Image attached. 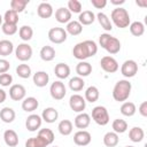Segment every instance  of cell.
Returning a JSON list of instances; mask_svg holds the SVG:
<instances>
[{"instance_id": "obj_1", "label": "cell", "mask_w": 147, "mask_h": 147, "mask_svg": "<svg viewBox=\"0 0 147 147\" xmlns=\"http://www.w3.org/2000/svg\"><path fill=\"white\" fill-rule=\"evenodd\" d=\"M98 53V45L93 40H84L76 44L72 48V55L79 61H85Z\"/></svg>"}, {"instance_id": "obj_2", "label": "cell", "mask_w": 147, "mask_h": 147, "mask_svg": "<svg viewBox=\"0 0 147 147\" xmlns=\"http://www.w3.org/2000/svg\"><path fill=\"white\" fill-rule=\"evenodd\" d=\"M132 85L127 79H121L118 80L114 88H113V98L117 102H124L127 100V98L131 94Z\"/></svg>"}, {"instance_id": "obj_3", "label": "cell", "mask_w": 147, "mask_h": 147, "mask_svg": "<svg viewBox=\"0 0 147 147\" xmlns=\"http://www.w3.org/2000/svg\"><path fill=\"white\" fill-rule=\"evenodd\" d=\"M110 22H113L119 29H125L131 23L129 11L123 7H116L115 9H113L110 14Z\"/></svg>"}, {"instance_id": "obj_4", "label": "cell", "mask_w": 147, "mask_h": 147, "mask_svg": "<svg viewBox=\"0 0 147 147\" xmlns=\"http://www.w3.org/2000/svg\"><path fill=\"white\" fill-rule=\"evenodd\" d=\"M92 119L98 124V125H101V126H105L109 123V113L107 110L106 107L103 106H96L92 109Z\"/></svg>"}, {"instance_id": "obj_5", "label": "cell", "mask_w": 147, "mask_h": 147, "mask_svg": "<svg viewBox=\"0 0 147 147\" xmlns=\"http://www.w3.org/2000/svg\"><path fill=\"white\" fill-rule=\"evenodd\" d=\"M68 38V33L63 28H52L48 31V39L53 42V44H62L67 40Z\"/></svg>"}, {"instance_id": "obj_6", "label": "cell", "mask_w": 147, "mask_h": 147, "mask_svg": "<svg viewBox=\"0 0 147 147\" xmlns=\"http://www.w3.org/2000/svg\"><path fill=\"white\" fill-rule=\"evenodd\" d=\"M15 55H16L17 60H20L22 62H26L32 56V47L28 42L18 44V46L15 49Z\"/></svg>"}, {"instance_id": "obj_7", "label": "cell", "mask_w": 147, "mask_h": 147, "mask_svg": "<svg viewBox=\"0 0 147 147\" xmlns=\"http://www.w3.org/2000/svg\"><path fill=\"white\" fill-rule=\"evenodd\" d=\"M49 93H51V96L54 100L60 101L65 96L67 88H65L64 84L61 80H55L54 83H52V85L49 87Z\"/></svg>"}, {"instance_id": "obj_8", "label": "cell", "mask_w": 147, "mask_h": 147, "mask_svg": "<svg viewBox=\"0 0 147 147\" xmlns=\"http://www.w3.org/2000/svg\"><path fill=\"white\" fill-rule=\"evenodd\" d=\"M100 67L103 71L108 72V74H114L118 70L119 65H118V62L116 61L115 57L110 56V55H106L101 59L100 61Z\"/></svg>"}, {"instance_id": "obj_9", "label": "cell", "mask_w": 147, "mask_h": 147, "mask_svg": "<svg viewBox=\"0 0 147 147\" xmlns=\"http://www.w3.org/2000/svg\"><path fill=\"white\" fill-rule=\"evenodd\" d=\"M137 72H138V63L134 60H126L123 62L121 67V74L125 78L134 77Z\"/></svg>"}, {"instance_id": "obj_10", "label": "cell", "mask_w": 147, "mask_h": 147, "mask_svg": "<svg viewBox=\"0 0 147 147\" xmlns=\"http://www.w3.org/2000/svg\"><path fill=\"white\" fill-rule=\"evenodd\" d=\"M69 106L75 113H83L86 108V101L80 94H72L69 99Z\"/></svg>"}, {"instance_id": "obj_11", "label": "cell", "mask_w": 147, "mask_h": 147, "mask_svg": "<svg viewBox=\"0 0 147 147\" xmlns=\"http://www.w3.org/2000/svg\"><path fill=\"white\" fill-rule=\"evenodd\" d=\"M92 140L91 133L86 130H79L74 134V142L79 147L87 146Z\"/></svg>"}, {"instance_id": "obj_12", "label": "cell", "mask_w": 147, "mask_h": 147, "mask_svg": "<svg viewBox=\"0 0 147 147\" xmlns=\"http://www.w3.org/2000/svg\"><path fill=\"white\" fill-rule=\"evenodd\" d=\"M41 123H42V119H41V116L37 115V114H31L26 117L25 119V127L28 131L30 132H34L37 131L38 129H40L41 126Z\"/></svg>"}, {"instance_id": "obj_13", "label": "cell", "mask_w": 147, "mask_h": 147, "mask_svg": "<svg viewBox=\"0 0 147 147\" xmlns=\"http://www.w3.org/2000/svg\"><path fill=\"white\" fill-rule=\"evenodd\" d=\"M26 90L21 84H14L9 88V98L14 101H21L25 98Z\"/></svg>"}, {"instance_id": "obj_14", "label": "cell", "mask_w": 147, "mask_h": 147, "mask_svg": "<svg viewBox=\"0 0 147 147\" xmlns=\"http://www.w3.org/2000/svg\"><path fill=\"white\" fill-rule=\"evenodd\" d=\"M91 123V116L87 113H79L75 119H74V125L79 129V130H85Z\"/></svg>"}, {"instance_id": "obj_15", "label": "cell", "mask_w": 147, "mask_h": 147, "mask_svg": "<svg viewBox=\"0 0 147 147\" xmlns=\"http://www.w3.org/2000/svg\"><path fill=\"white\" fill-rule=\"evenodd\" d=\"M32 79H33V84L37 87H45L49 82V76L46 71L40 70V71H37L36 74H33Z\"/></svg>"}, {"instance_id": "obj_16", "label": "cell", "mask_w": 147, "mask_h": 147, "mask_svg": "<svg viewBox=\"0 0 147 147\" xmlns=\"http://www.w3.org/2000/svg\"><path fill=\"white\" fill-rule=\"evenodd\" d=\"M55 20L61 24L69 23L71 21V13L68 10L67 7H60L55 11Z\"/></svg>"}, {"instance_id": "obj_17", "label": "cell", "mask_w": 147, "mask_h": 147, "mask_svg": "<svg viewBox=\"0 0 147 147\" xmlns=\"http://www.w3.org/2000/svg\"><path fill=\"white\" fill-rule=\"evenodd\" d=\"M59 118V111L53 108V107H47L42 110V114H41V119L45 121L46 123H54L56 119Z\"/></svg>"}, {"instance_id": "obj_18", "label": "cell", "mask_w": 147, "mask_h": 147, "mask_svg": "<svg viewBox=\"0 0 147 147\" xmlns=\"http://www.w3.org/2000/svg\"><path fill=\"white\" fill-rule=\"evenodd\" d=\"M3 140H5L7 146L16 147L18 145V134L16 133V131H14L11 129H8L3 132Z\"/></svg>"}, {"instance_id": "obj_19", "label": "cell", "mask_w": 147, "mask_h": 147, "mask_svg": "<svg viewBox=\"0 0 147 147\" xmlns=\"http://www.w3.org/2000/svg\"><path fill=\"white\" fill-rule=\"evenodd\" d=\"M39 107V101L34 96L24 98L22 101V109L26 113H32Z\"/></svg>"}, {"instance_id": "obj_20", "label": "cell", "mask_w": 147, "mask_h": 147, "mask_svg": "<svg viewBox=\"0 0 147 147\" xmlns=\"http://www.w3.org/2000/svg\"><path fill=\"white\" fill-rule=\"evenodd\" d=\"M54 74L59 79H65L70 75V67L67 63L60 62L54 68Z\"/></svg>"}, {"instance_id": "obj_21", "label": "cell", "mask_w": 147, "mask_h": 147, "mask_svg": "<svg viewBox=\"0 0 147 147\" xmlns=\"http://www.w3.org/2000/svg\"><path fill=\"white\" fill-rule=\"evenodd\" d=\"M76 72L79 77H87L92 72V64L86 61H79L76 65Z\"/></svg>"}, {"instance_id": "obj_22", "label": "cell", "mask_w": 147, "mask_h": 147, "mask_svg": "<svg viewBox=\"0 0 147 147\" xmlns=\"http://www.w3.org/2000/svg\"><path fill=\"white\" fill-rule=\"evenodd\" d=\"M37 14L41 18H49L53 15V7L48 2H41L39 3L37 8Z\"/></svg>"}, {"instance_id": "obj_23", "label": "cell", "mask_w": 147, "mask_h": 147, "mask_svg": "<svg viewBox=\"0 0 147 147\" xmlns=\"http://www.w3.org/2000/svg\"><path fill=\"white\" fill-rule=\"evenodd\" d=\"M95 21V14L92 10H83L78 16V22L82 25H90Z\"/></svg>"}, {"instance_id": "obj_24", "label": "cell", "mask_w": 147, "mask_h": 147, "mask_svg": "<svg viewBox=\"0 0 147 147\" xmlns=\"http://www.w3.org/2000/svg\"><path fill=\"white\" fill-rule=\"evenodd\" d=\"M99 96H100L99 88H98L96 86H93V85H92V86H88V87L86 88V91H85V95H84V99H85V101L93 103V102L98 101Z\"/></svg>"}, {"instance_id": "obj_25", "label": "cell", "mask_w": 147, "mask_h": 147, "mask_svg": "<svg viewBox=\"0 0 147 147\" xmlns=\"http://www.w3.org/2000/svg\"><path fill=\"white\" fill-rule=\"evenodd\" d=\"M119 142L118 134L115 133L114 131H109L103 136V145L106 147H115Z\"/></svg>"}, {"instance_id": "obj_26", "label": "cell", "mask_w": 147, "mask_h": 147, "mask_svg": "<svg viewBox=\"0 0 147 147\" xmlns=\"http://www.w3.org/2000/svg\"><path fill=\"white\" fill-rule=\"evenodd\" d=\"M16 117L15 110L10 107H3L0 110V119L3 123H11Z\"/></svg>"}, {"instance_id": "obj_27", "label": "cell", "mask_w": 147, "mask_h": 147, "mask_svg": "<svg viewBox=\"0 0 147 147\" xmlns=\"http://www.w3.org/2000/svg\"><path fill=\"white\" fill-rule=\"evenodd\" d=\"M105 49L109 53V54H117L121 51V41L116 38V37H110V39L108 40Z\"/></svg>"}, {"instance_id": "obj_28", "label": "cell", "mask_w": 147, "mask_h": 147, "mask_svg": "<svg viewBox=\"0 0 147 147\" xmlns=\"http://www.w3.org/2000/svg\"><path fill=\"white\" fill-rule=\"evenodd\" d=\"M39 55H40L42 61L49 62V61L54 60V57H55V49H54V47L46 45V46L41 47V49L39 52Z\"/></svg>"}, {"instance_id": "obj_29", "label": "cell", "mask_w": 147, "mask_h": 147, "mask_svg": "<svg viewBox=\"0 0 147 147\" xmlns=\"http://www.w3.org/2000/svg\"><path fill=\"white\" fill-rule=\"evenodd\" d=\"M145 137V132L140 126H133L129 131V138L132 142H140Z\"/></svg>"}, {"instance_id": "obj_30", "label": "cell", "mask_w": 147, "mask_h": 147, "mask_svg": "<svg viewBox=\"0 0 147 147\" xmlns=\"http://www.w3.org/2000/svg\"><path fill=\"white\" fill-rule=\"evenodd\" d=\"M64 30L67 31V33L71 36H78L83 31V25L78 21H70L69 23H67V26Z\"/></svg>"}, {"instance_id": "obj_31", "label": "cell", "mask_w": 147, "mask_h": 147, "mask_svg": "<svg viewBox=\"0 0 147 147\" xmlns=\"http://www.w3.org/2000/svg\"><path fill=\"white\" fill-rule=\"evenodd\" d=\"M57 130L59 132L62 134V136H69L72 133V130H74V124L69 119H62L59 125H57Z\"/></svg>"}, {"instance_id": "obj_32", "label": "cell", "mask_w": 147, "mask_h": 147, "mask_svg": "<svg viewBox=\"0 0 147 147\" xmlns=\"http://www.w3.org/2000/svg\"><path fill=\"white\" fill-rule=\"evenodd\" d=\"M121 114L123 116H126V117H131L136 114L137 111V108H136V105L133 102H130V101H124L123 105L121 106V109H119Z\"/></svg>"}, {"instance_id": "obj_33", "label": "cell", "mask_w": 147, "mask_h": 147, "mask_svg": "<svg viewBox=\"0 0 147 147\" xmlns=\"http://www.w3.org/2000/svg\"><path fill=\"white\" fill-rule=\"evenodd\" d=\"M95 17H96L99 24L101 25V28L103 30H106V31H111L113 30V24L110 22V18L105 13H98Z\"/></svg>"}, {"instance_id": "obj_34", "label": "cell", "mask_w": 147, "mask_h": 147, "mask_svg": "<svg viewBox=\"0 0 147 147\" xmlns=\"http://www.w3.org/2000/svg\"><path fill=\"white\" fill-rule=\"evenodd\" d=\"M14 51V45L10 40L2 39L0 40V56H8L13 53Z\"/></svg>"}, {"instance_id": "obj_35", "label": "cell", "mask_w": 147, "mask_h": 147, "mask_svg": "<svg viewBox=\"0 0 147 147\" xmlns=\"http://www.w3.org/2000/svg\"><path fill=\"white\" fill-rule=\"evenodd\" d=\"M84 86H85V82H84V79H83L82 77H79V76L72 77V78H70V80H69V87H70V90L74 91V92H79V91H82V90L84 88Z\"/></svg>"}, {"instance_id": "obj_36", "label": "cell", "mask_w": 147, "mask_h": 147, "mask_svg": "<svg viewBox=\"0 0 147 147\" xmlns=\"http://www.w3.org/2000/svg\"><path fill=\"white\" fill-rule=\"evenodd\" d=\"M129 29H130L131 34L134 36V37H140V36H142L145 33V25L139 21L130 23Z\"/></svg>"}, {"instance_id": "obj_37", "label": "cell", "mask_w": 147, "mask_h": 147, "mask_svg": "<svg viewBox=\"0 0 147 147\" xmlns=\"http://www.w3.org/2000/svg\"><path fill=\"white\" fill-rule=\"evenodd\" d=\"M18 36L23 41H29L33 37V29L30 25H22L18 29Z\"/></svg>"}, {"instance_id": "obj_38", "label": "cell", "mask_w": 147, "mask_h": 147, "mask_svg": "<svg viewBox=\"0 0 147 147\" xmlns=\"http://www.w3.org/2000/svg\"><path fill=\"white\" fill-rule=\"evenodd\" d=\"M111 127H113L114 132L117 133V134L124 133L127 130V123H126V121H124L122 118H116V119H114V122L111 124Z\"/></svg>"}, {"instance_id": "obj_39", "label": "cell", "mask_w": 147, "mask_h": 147, "mask_svg": "<svg viewBox=\"0 0 147 147\" xmlns=\"http://www.w3.org/2000/svg\"><path fill=\"white\" fill-rule=\"evenodd\" d=\"M37 136L40 137L44 141H46L47 145H51V144L54 141V132H53L51 129H47V127L40 129V130L38 131V134H37Z\"/></svg>"}, {"instance_id": "obj_40", "label": "cell", "mask_w": 147, "mask_h": 147, "mask_svg": "<svg viewBox=\"0 0 147 147\" xmlns=\"http://www.w3.org/2000/svg\"><path fill=\"white\" fill-rule=\"evenodd\" d=\"M16 74L18 77L23 78V79H26L31 76L32 71H31V68L29 64H25V63H22V64H18L16 67Z\"/></svg>"}, {"instance_id": "obj_41", "label": "cell", "mask_w": 147, "mask_h": 147, "mask_svg": "<svg viewBox=\"0 0 147 147\" xmlns=\"http://www.w3.org/2000/svg\"><path fill=\"white\" fill-rule=\"evenodd\" d=\"M28 3H29V0H11L10 1V9L16 11L17 14H20L25 9Z\"/></svg>"}, {"instance_id": "obj_42", "label": "cell", "mask_w": 147, "mask_h": 147, "mask_svg": "<svg viewBox=\"0 0 147 147\" xmlns=\"http://www.w3.org/2000/svg\"><path fill=\"white\" fill-rule=\"evenodd\" d=\"M48 145L40 137H32L25 141V147H47Z\"/></svg>"}, {"instance_id": "obj_43", "label": "cell", "mask_w": 147, "mask_h": 147, "mask_svg": "<svg viewBox=\"0 0 147 147\" xmlns=\"http://www.w3.org/2000/svg\"><path fill=\"white\" fill-rule=\"evenodd\" d=\"M3 17V22L5 23H9V24H16L17 25V22H18V14L11 9H8L5 15L2 16Z\"/></svg>"}, {"instance_id": "obj_44", "label": "cell", "mask_w": 147, "mask_h": 147, "mask_svg": "<svg viewBox=\"0 0 147 147\" xmlns=\"http://www.w3.org/2000/svg\"><path fill=\"white\" fill-rule=\"evenodd\" d=\"M67 8H68V10L72 14V13H75V14H80L82 13V2L80 1H78V0H69L68 1V5H67Z\"/></svg>"}, {"instance_id": "obj_45", "label": "cell", "mask_w": 147, "mask_h": 147, "mask_svg": "<svg viewBox=\"0 0 147 147\" xmlns=\"http://www.w3.org/2000/svg\"><path fill=\"white\" fill-rule=\"evenodd\" d=\"M1 30L6 36H13V34H15L17 32L18 28H17L16 24H9V23H5L3 22L2 25H1Z\"/></svg>"}, {"instance_id": "obj_46", "label": "cell", "mask_w": 147, "mask_h": 147, "mask_svg": "<svg viewBox=\"0 0 147 147\" xmlns=\"http://www.w3.org/2000/svg\"><path fill=\"white\" fill-rule=\"evenodd\" d=\"M13 83V76L8 72L6 74H1L0 75V85L3 86V87H7L9 85H11Z\"/></svg>"}, {"instance_id": "obj_47", "label": "cell", "mask_w": 147, "mask_h": 147, "mask_svg": "<svg viewBox=\"0 0 147 147\" xmlns=\"http://www.w3.org/2000/svg\"><path fill=\"white\" fill-rule=\"evenodd\" d=\"M9 68H10L9 61H7L6 59H0V75L8 72Z\"/></svg>"}, {"instance_id": "obj_48", "label": "cell", "mask_w": 147, "mask_h": 147, "mask_svg": "<svg viewBox=\"0 0 147 147\" xmlns=\"http://www.w3.org/2000/svg\"><path fill=\"white\" fill-rule=\"evenodd\" d=\"M110 37H111V34H109V33H102V34H100V37H99V44H100V46L102 48L106 47V45H107L108 40L110 39Z\"/></svg>"}, {"instance_id": "obj_49", "label": "cell", "mask_w": 147, "mask_h": 147, "mask_svg": "<svg viewBox=\"0 0 147 147\" xmlns=\"http://www.w3.org/2000/svg\"><path fill=\"white\" fill-rule=\"evenodd\" d=\"M91 3L96 9H102L107 5V0H91Z\"/></svg>"}, {"instance_id": "obj_50", "label": "cell", "mask_w": 147, "mask_h": 147, "mask_svg": "<svg viewBox=\"0 0 147 147\" xmlns=\"http://www.w3.org/2000/svg\"><path fill=\"white\" fill-rule=\"evenodd\" d=\"M138 111L142 117H147V101H144V102L140 103V106L138 108Z\"/></svg>"}, {"instance_id": "obj_51", "label": "cell", "mask_w": 147, "mask_h": 147, "mask_svg": "<svg viewBox=\"0 0 147 147\" xmlns=\"http://www.w3.org/2000/svg\"><path fill=\"white\" fill-rule=\"evenodd\" d=\"M6 99H7V93H6V91H3L2 88H0V103L5 102Z\"/></svg>"}, {"instance_id": "obj_52", "label": "cell", "mask_w": 147, "mask_h": 147, "mask_svg": "<svg viewBox=\"0 0 147 147\" xmlns=\"http://www.w3.org/2000/svg\"><path fill=\"white\" fill-rule=\"evenodd\" d=\"M125 2V0H110V3L115 5V6H119V5H123Z\"/></svg>"}, {"instance_id": "obj_53", "label": "cell", "mask_w": 147, "mask_h": 147, "mask_svg": "<svg viewBox=\"0 0 147 147\" xmlns=\"http://www.w3.org/2000/svg\"><path fill=\"white\" fill-rule=\"evenodd\" d=\"M136 3L140 7H147V0H144V1H140V0H137Z\"/></svg>"}, {"instance_id": "obj_54", "label": "cell", "mask_w": 147, "mask_h": 147, "mask_svg": "<svg viewBox=\"0 0 147 147\" xmlns=\"http://www.w3.org/2000/svg\"><path fill=\"white\" fill-rule=\"evenodd\" d=\"M2 22H3V17H2V15L0 14V25H2Z\"/></svg>"}, {"instance_id": "obj_55", "label": "cell", "mask_w": 147, "mask_h": 147, "mask_svg": "<svg viewBox=\"0 0 147 147\" xmlns=\"http://www.w3.org/2000/svg\"><path fill=\"white\" fill-rule=\"evenodd\" d=\"M125 147H134V146H131V145H127V146H125Z\"/></svg>"}, {"instance_id": "obj_56", "label": "cell", "mask_w": 147, "mask_h": 147, "mask_svg": "<svg viewBox=\"0 0 147 147\" xmlns=\"http://www.w3.org/2000/svg\"><path fill=\"white\" fill-rule=\"evenodd\" d=\"M52 147H59V146H52Z\"/></svg>"}]
</instances>
